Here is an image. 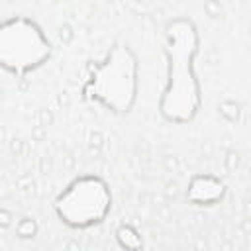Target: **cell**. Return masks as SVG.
Here are the masks:
<instances>
[{"label":"cell","instance_id":"obj_5","mask_svg":"<svg viewBox=\"0 0 251 251\" xmlns=\"http://www.w3.org/2000/svg\"><path fill=\"white\" fill-rule=\"evenodd\" d=\"M186 196L194 204H214L216 200H220L224 196V184L214 176L200 175V176L192 178Z\"/></svg>","mask_w":251,"mask_h":251},{"label":"cell","instance_id":"obj_2","mask_svg":"<svg viewBox=\"0 0 251 251\" xmlns=\"http://www.w3.org/2000/svg\"><path fill=\"white\" fill-rule=\"evenodd\" d=\"M82 96L110 112L127 114L137 96V59L133 51L127 45L112 47L100 63L92 65Z\"/></svg>","mask_w":251,"mask_h":251},{"label":"cell","instance_id":"obj_1","mask_svg":"<svg viewBox=\"0 0 251 251\" xmlns=\"http://www.w3.org/2000/svg\"><path fill=\"white\" fill-rule=\"evenodd\" d=\"M167 84L159 100V112L167 122L188 124L202 106L200 84L194 73L198 55V31L188 18H175L165 25Z\"/></svg>","mask_w":251,"mask_h":251},{"label":"cell","instance_id":"obj_4","mask_svg":"<svg viewBox=\"0 0 251 251\" xmlns=\"http://www.w3.org/2000/svg\"><path fill=\"white\" fill-rule=\"evenodd\" d=\"M53 206L63 224L75 229H84L100 224L108 216L112 208V194L102 178L86 175L75 178L55 198Z\"/></svg>","mask_w":251,"mask_h":251},{"label":"cell","instance_id":"obj_6","mask_svg":"<svg viewBox=\"0 0 251 251\" xmlns=\"http://www.w3.org/2000/svg\"><path fill=\"white\" fill-rule=\"evenodd\" d=\"M116 237L120 241V245L126 249V251H139L143 247V241L139 237V233L131 227V226H122L118 231H116Z\"/></svg>","mask_w":251,"mask_h":251},{"label":"cell","instance_id":"obj_3","mask_svg":"<svg viewBox=\"0 0 251 251\" xmlns=\"http://www.w3.org/2000/svg\"><path fill=\"white\" fill-rule=\"evenodd\" d=\"M51 53V43L29 18H10L0 24V67L16 76L39 69Z\"/></svg>","mask_w":251,"mask_h":251}]
</instances>
